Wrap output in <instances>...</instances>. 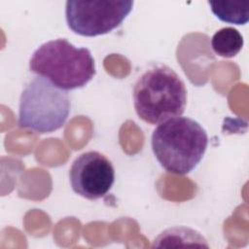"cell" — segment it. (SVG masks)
Masks as SVG:
<instances>
[{
	"label": "cell",
	"mask_w": 249,
	"mask_h": 249,
	"mask_svg": "<svg viewBox=\"0 0 249 249\" xmlns=\"http://www.w3.org/2000/svg\"><path fill=\"white\" fill-rule=\"evenodd\" d=\"M136 114L150 124L180 117L187 104V89L180 76L167 65H151L133 89Z\"/></svg>",
	"instance_id": "1"
},
{
	"label": "cell",
	"mask_w": 249,
	"mask_h": 249,
	"mask_svg": "<svg viewBox=\"0 0 249 249\" xmlns=\"http://www.w3.org/2000/svg\"><path fill=\"white\" fill-rule=\"evenodd\" d=\"M208 144L205 129L188 117H175L160 124L152 134V150L168 172L184 175L201 160Z\"/></svg>",
	"instance_id": "2"
},
{
	"label": "cell",
	"mask_w": 249,
	"mask_h": 249,
	"mask_svg": "<svg viewBox=\"0 0 249 249\" xmlns=\"http://www.w3.org/2000/svg\"><path fill=\"white\" fill-rule=\"evenodd\" d=\"M29 69L63 90L83 88L95 75L89 50L77 48L66 39L41 45L30 58Z\"/></svg>",
	"instance_id": "3"
},
{
	"label": "cell",
	"mask_w": 249,
	"mask_h": 249,
	"mask_svg": "<svg viewBox=\"0 0 249 249\" xmlns=\"http://www.w3.org/2000/svg\"><path fill=\"white\" fill-rule=\"evenodd\" d=\"M70 113V99L66 92L49 80L37 76L21 92L18 124L39 133L59 129Z\"/></svg>",
	"instance_id": "4"
},
{
	"label": "cell",
	"mask_w": 249,
	"mask_h": 249,
	"mask_svg": "<svg viewBox=\"0 0 249 249\" xmlns=\"http://www.w3.org/2000/svg\"><path fill=\"white\" fill-rule=\"evenodd\" d=\"M133 1L68 0L65 18L68 27L76 34L94 37L111 32L125 19Z\"/></svg>",
	"instance_id": "5"
},
{
	"label": "cell",
	"mask_w": 249,
	"mask_h": 249,
	"mask_svg": "<svg viewBox=\"0 0 249 249\" xmlns=\"http://www.w3.org/2000/svg\"><path fill=\"white\" fill-rule=\"evenodd\" d=\"M72 190L88 199L103 197L115 181V170L111 161L101 153L89 151L81 154L69 170Z\"/></svg>",
	"instance_id": "6"
},
{
	"label": "cell",
	"mask_w": 249,
	"mask_h": 249,
	"mask_svg": "<svg viewBox=\"0 0 249 249\" xmlns=\"http://www.w3.org/2000/svg\"><path fill=\"white\" fill-rule=\"evenodd\" d=\"M209 247L206 239L194 229L173 227L163 231L155 240L153 247Z\"/></svg>",
	"instance_id": "7"
},
{
	"label": "cell",
	"mask_w": 249,
	"mask_h": 249,
	"mask_svg": "<svg viewBox=\"0 0 249 249\" xmlns=\"http://www.w3.org/2000/svg\"><path fill=\"white\" fill-rule=\"evenodd\" d=\"M208 5L222 21L241 25L249 20V1H208Z\"/></svg>",
	"instance_id": "8"
},
{
	"label": "cell",
	"mask_w": 249,
	"mask_h": 249,
	"mask_svg": "<svg viewBox=\"0 0 249 249\" xmlns=\"http://www.w3.org/2000/svg\"><path fill=\"white\" fill-rule=\"evenodd\" d=\"M244 40L240 32L233 27H224L214 33L211 39L213 52L226 58L235 56L242 49Z\"/></svg>",
	"instance_id": "9"
}]
</instances>
